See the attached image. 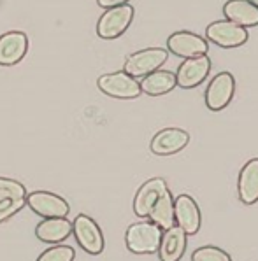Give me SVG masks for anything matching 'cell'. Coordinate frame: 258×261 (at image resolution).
Returning <instances> with one entry per match:
<instances>
[{
    "instance_id": "obj_1",
    "label": "cell",
    "mask_w": 258,
    "mask_h": 261,
    "mask_svg": "<svg viewBox=\"0 0 258 261\" xmlns=\"http://www.w3.org/2000/svg\"><path fill=\"white\" fill-rule=\"evenodd\" d=\"M163 230L151 221H140L128 226L125 233L127 249L134 254H155L158 251Z\"/></svg>"
},
{
    "instance_id": "obj_18",
    "label": "cell",
    "mask_w": 258,
    "mask_h": 261,
    "mask_svg": "<svg viewBox=\"0 0 258 261\" xmlns=\"http://www.w3.org/2000/svg\"><path fill=\"white\" fill-rule=\"evenodd\" d=\"M225 19L244 28L258 27V7L248 0H228L223 6Z\"/></svg>"
},
{
    "instance_id": "obj_10",
    "label": "cell",
    "mask_w": 258,
    "mask_h": 261,
    "mask_svg": "<svg viewBox=\"0 0 258 261\" xmlns=\"http://www.w3.org/2000/svg\"><path fill=\"white\" fill-rule=\"evenodd\" d=\"M211 65L213 63L207 58V55L186 58L177 67V72H174L176 84L183 90H192V88L200 86L211 72Z\"/></svg>"
},
{
    "instance_id": "obj_16",
    "label": "cell",
    "mask_w": 258,
    "mask_h": 261,
    "mask_svg": "<svg viewBox=\"0 0 258 261\" xmlns=\"http://www.w3.org/2000/svg\"><path fill=\"white\" fill-rule=\"evenodd\" d=\"M237 195L244 205L258 202V158H251L239 172L237 179Z\"/></svg>"
},
{
    "instance_id": "obj_23",
    "label": "cell",
    "mask_w": 258,
    "mask_h": 261,
    "mask_svg": "<svg viewBox=\"0 0 258 261\" xmlns=\"http://www.w3.org/2000/svg\"><path fill=\"white\" fill-rule=\"evenodd\" d=\"M13 198V200H21L27 198V190L21 182L9 177H0V200Z\"/></svg>"
},
{
    "instance_id": "obj_24",
    "label": "cell",
    "mask_w": 258,
    "mask_h": 261,
    "mask_svg": "<svg viewBox=\"0 0 258 261\" xmlns=\"http://www.w3.org/2000/svg\"><path fill=\"white\" fill-rule=\"evenodd\" d=\"M23 207H27L25 198H21V200H13V198L0 200V223H6V221L13 218L14 214H18Z\"/></svg>"
},
{
    "instance_id": "obj_4",
    "label": "cell",
    "mask_w": 258,
    "mask_h": 261,
    "mask_svg": "<svg viewBox=\"0 0 258 261\" xmlns=\"http://www.w3.org/2000/svg\"><path fill=\"white\" fill-rule=\"evenodd\" d=\"M72 235H74L78 246L83 249L86 254L99 256L104 251L106 240L100 226L95 219H91L86 214H78L72 221Z\"/></svg>"
},
{
    "instance_id": "obj_11",
    "label": "cell",
    "mask_w": 258,
    "mask_h": 261,
    "mask_svg": "<svg viewBox=\"0 0 258 261\" xmlns=\"http://www.w3.org/2000/svg\"><path fill=\"white\" fill-rule=\"evenodd\" d=\"M28 53V35L21 30H9L0 35V67H13Z\"/></svg>"
},
{
    "instance_id": "obj_5",
    "label": "cell",
    "mask_w": 258,
    "mask_h": 261,
    "mask_svg": "<svg viewBox=\"0 0 258 261\" xmlns=\"http://www.w3.org/2000/svg\"><path fill=\"white\" fill-rule=\"evenodd\" d=\"M97 86L104 95L118 100H134L140 96V84L127 72H109L97 79Z\"/></svg>"
},
{
    "instance_id": "obj_20",
    "label": "cell",
    "mask_w": 258,
    "mask_h": 261,
    "mask_svg": "<svg viewBox=\"0 0 258 261\" xmlns=\"http://www.w3.org/2000/svg\"><path fill=\"white\" fill-rule=\"evenodd\" d=\"M148 219L151 223H155L156 226H160L162 230L174 226V196H172L171 190H167L163 195L158 196V200H156L155 205L151 207L150 214H148Z\"/></svg>"
},
{
    "instance_id": "obj_8",
    "label": "cell",
    "mask_w": 258,
    "mask_h": 261,
    "mask_svg": "<svg viewBox=\"0 0 258 261\" xmlns=\"http://www.w3.org/2000/svg\"><path fill=\"white\" fill-rule=\"evenodd\" d=\"M233 95H236V79L230 72H220L209 81L205 88L204 100L209 111L218 112L230 106Z\"/></svg>"
},
{
    "instance_id": "obj_13",
    "label": "cell",
    "mask_w": 258,
    "mask_h": 261,
    "mask_svg": "<svg viewBox=\"0 0 258 261\" xmlns=\"http://www.w3.org/2000/svg\"><path fill=\"white\" fill-rule=\"evenodd\" d=\"M190 142V134L183 128H163L150 142V149L156 156H171L183 151Z\"/></svg>"
},
{
    "instance_id": "obj_3",
    "label": "cell",
    "mask_w": 258,
    "mask_h": 261,
    "mask_svg": "<svg viewBox=\"0 0 258 261\" xmlns=\"http://www.w3.org/2000/svg\"><path fill=\"white\" fill-rule=\"evenodd\" d=\"M167 60V49H163V47H146V49L135 51L125 60L123 72H127L134 79H143L144 75L162 69V65Z\"/></svg>"
},
{
    "instance_id": "obj_15",
    "label": "cell",
    "mask_w": 258,
    "mask_h": 261,
    "mask_svg": "<svg viewBox=\"0 0 258 261\" xmlns=\"http://www.w3.org/2000/svg\"><path fill=\"white\" fill-rule=\"evenodd\" d=\"M186 244H188V235L177 224L163 230L158 251H156L160 261H179L183 258L184 251H186Z\"/></svg>"
},
{
    "instance_id": "obj_14",
    "label": "cell",
    "mask_w": 258,
    "mask_h": 261,
    "mask_svg": "<svg viewBox=\"0 0 258 261\" xmlns=\"http://www.w3.org/2000/svg\"><path fill=\"white\" fill-rule=\"evenodd\" d=\"M169 190L167 180L162 177H153L143 184L137 190L134 196V212L137 218H148L151 207L155 205V202L158 200L160 195H163Z\"/></svg>"
},
{
    "instance_id": "obj_19",
    "label": "cell",
    "mask_w": 258,
    "mask_h": 261,
    "mask_svg": "<svg viewBox=\"0 0 258 261\" xmlns=\"http://www.w3.org/2000/svg\"><path fill=\"white\" fill-rule=\"evenodd\" d=\"M140 91L150 96H162L171 93L172 90L177 86L176 84V74L171 70H155L151 74L144 75L140 79Z\"/></svg>"
},
{
    "instance_id": "obj_9",
    "label": "cell",
    "mask_w": 258,
    "mask_h": 261,
    "mask_svg": "<svg viewBox=\"0 0 258 261\" xmlns=\"http://www.w3.org/2000/svg\"><path fill=\"white\" fill-rule=\"evenodd\" d=\"M167 51L177 58H195V56L207 55L209 42L202 35L190 30H179L169 35L167 39Z\"/></svg>"
},
{
    "instance_id": "obj_17",
    "label": "cell",
    "mask_w": 258,
    "mask_h": 261,
    "mask_svg": "<svg viewBox=\"0 0 258 261\" xmlns=\"http://www.w3.org/2000/svg\"><path fill=\"white\" fill-rule=\"evenodd\" d=\"M72 235V221L67 218H48L35 226V237L44 244H62Z\"/></svg>"
},
{
    "instance_id": "obj_6",
    "label": "cell",
    "mask_w": 258,
    "mask_h": 261,
    "mask_svg": "<svg viewBox=\"0 0 258 261\" xmlns=\"http://www.w3.org/2000/svg\"><path fill=\"white\" fill-rule=\"evenodd\" d=\"M205 39L207 42L216 44L220 47L232 49V47H239L248 42L249 32L248 28L236 25L228 19H218L205 28Z\"/></svg>"
},
{
    "instance_id": "obj_2",
    "label": "cell",
    "mask_w": 258,
    "mask_h": 261,
    "mask_svg": "<svg viewBox=\"0 0 258 261\" xmlns=\"http://www.w3.org/2000/svg\"><path fill=\"white\" fill-rule=\"evenodd\" d=\"M134 14L135 11L130 4L109 7L97 21V35L104 41H114L122 37L134 21Z\"/></svg>"
},
{
    "instance_id": "obj_25",
    "label": "cell",
    "mask_w": 258,
    "mask_h": 261,
    "mask_svg": "<svg viewBox=\"0 0 258 261\" xmlns=\"http://www.w3.org/2000/svg\"><path fill=\"white\" fill-rule=\"evenodd\" d=\"M130 0H97L100 7L104 9H109V7H116V6H123V4H128Z\"/></svg>"
},
{
    "instance_id": "obj_26",
    "label": "cell",
    "mask_w": 258,
    "mask_h": 261,
    "mask_svg": "<svg viewBox=\"0 0 258 261\" xmlns=\"http://www.w3.org/2000/svg\"><path fill=\"white\" fill-rule=\"evenodd\" d=\"M248 2H251L253 6H255V7H258V0H248Z\"/></svg>"
},
{
    "instance_id": "obj_7",
    "label": "cell",
    "mask_w": 258,
    "mask_h": 261,
    "mask_svg": "<svg viewBox=\"0 0 258 261\" xmlns=\"http://www.w3.org/2000/svg\"><path fill=\"white\" fill-rule=\"evenodd\" d=\"M27 207L42 219L48 218H67L71 205L65 198L51 191H32L27 193Z\"/></svg>"
},
{
    "instance_id": "obj_22",
    "label": "cell",
    "mask_w": 258,
    "mask_h": 261,
    "mask_svg": "<svg viewBox=\"0 0 258 261\" xmlns=\"http://www.w3.org/2000/svg\"><path fill=\"white\" fill-rule=\"evenodd\" d=\"M192 261H232V256L216 246H204L192 252Z\"/></svg>"
},
{
    "instance_id": "obj_21",
    "label": "cell",
    "mask_w": 258,
    "mask_h": 261,
    "mask_svg": "<svg viewBox=\"0 0 258 261\" xmlns=\"http://www.w3.org/2000/svg\"><path fill=\"white\" fill-rule=\"evenodd\" d=\"M76 251L71 246H63V244H53V247L46 249L37 261H74Z\"/></svg>"
},
{
    "instance_id": "obj_12",
    "label": "cell",
    "mask_w": 258,
    "mask_h": 261,
    "mask_svg": "<svg viewBox=\"0 0 258 261\" xmlns=\"http://www.w3.org/2000/svg\"><path fill=\"white\" fill-rule=\"evenodd\" d=\"M174 219L186 235H195L202 226V214L199 203L190 195H177L174 198Z\"/></svg>"
}]
</instances>
